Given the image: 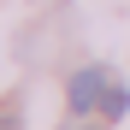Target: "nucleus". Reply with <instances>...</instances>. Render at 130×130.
<instances>
[{
    "instance_id": "obj_3",
    "label": "nucleus",
    "mask_w": 130,
    "mask_h": 130,
    "mask_svg": "<svg viewBox=\"0 0 130 130\" xmlns=\"http://www.w3.org/2000/svg\"><path fill=\"white\" fill-rule=\"evenodd\" d=\"M0 130H18V112H0Z\"/></svg>"
},
{
    "instance_id": "obj_2",
    "label": "nucleus",
    "mask_w": 130,
    "mask_h": 130,
    "mask_svg": "<svg viewBox=\"0 0 130 130\" xmlns=\"http://www.w3.org/2000/svg\"><path fill=\"white\" fill-rule=\"evenodd\" d=\"M101 112H106V118H124V112H130V89L106 83V95H101Z\"/></svg>"
},
{
    "instance_id": "obj_1",
    "label": "nucleus",
    "mask_w": 130,
    "mask_h": 130,
    "mask_svg": "<svg viewBox=\"0 0 130 130\" xmlns=\"http://www.w3.org/2000/svg\"><path fill=\"white\" fill-rule=\"evenodd\" d=\"M101 95H106V71H101V65H89V71L71 77V112H89Z\"/></svg>"
}]
</instances>
